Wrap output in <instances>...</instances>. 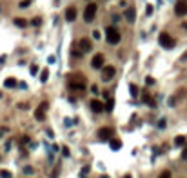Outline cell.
<instances>
[{"instance_id": "cell-1", "label": "cell", "mask_w": 187, "mask_h": 178, "mask_svg": "<svg viewBox=\"0 0 187 178\" xmlns=\"http://www.w3.org/2000/svg\"><path fill=\"white\" fill-rule=\"evenodd\" d=\"M105 38H107V42L111 44V46H114V44L120 42V33H118V29L114 26H109L105 29Z\"/></svg>"}, {"instance_id": "cell-2", "label": "cell", "mask_w": 187, "mask_h": 178, "mask_svg": "<svg viewBox=\"0 0 187 178\" xmlns=\"http://www.w3.org/2000/svg\"><path fill=\"white\" fill-rule=\"evenodd\" d=\"M158 40H160V46H162L164 49H173V47L176 46V40H175L169 33H162Z\"/></svg>"}, {"instance_id": "cell-3", "label": "cell", "mask_w": 187, "mask_h": 178, "mask_svg": "<svg viewBox=\"0 0 187 178\" xmlns=\"http://www.w3.org/2000/svg\"><path fill=\"white\" fill-rule=\"evenodd\" d=\"M96 4H87V7H85V11H84V20L85 22H91L94 18V15H96Z\"/></svg>"}, {"instance_id": "cell-4", "label": "cell", "mask_w": 187, "mask_h": 178, "mask_svg": "<svg viewBox=\"0 0 187 178\" xmlns=\"http://www.w3.org/2000/svg\"><path fill=\"white\" fill-rule=\"evenodd\" d=\"M47 102H42L40 105H38V107H36V111H35V118H36V120H38V122H42V120H44V118H46V111H47Z\"/></svg>"}, {"instance_id": "cell-5", "label": "cell", "mask_w": 187, "mask_h": 178, "mask_svg": "<svg viewBox=\"0 0 187 178\" xmlns=\"http://www.w3.org/2000/svg\"><path fill=\"white\" fill-rule=\"evenodd\" d=\"M67 85H69V89H74V91H84V89H85V84H84L82 78H78V80H73V78H69Z\"/></svg>"}, {"instance_id": "cell-6", "label": "cell", "mask_w": 187, "mask_h": 178, "mask_svg": "<svg viewBox=\"0 0 187 178\" xmlns=\"http://www.w3.org/2000/svg\"><path fill=\"white\" fill-rule=\"evenodd\" d=\"M175 13H176L178 17H185V15H187V2H184V0L176 2V6H175Z\"/></svg>"}, {"instance_id": "cell-7", "label": "cell", "mask_w": 187, "mask_h": 178, "mask_svg": "<svg viewBox=\"0 0 187 178\" xmlns=\"http://www.w3.org/2000/svg\"><path fill=\"white\" fill-rule=\"evenodd\" d=\"M91 65H93L94 69H102V67H104V55H102V53L94 55L93 60H91Z\"/></svg>"}, {"instance_id": "cell-8", "label": "cell", "mask_w": 187, "mask_h": 178, "mask_svg": "<svg viewBox=\"0 0 187 178\" xmlns=\"http://www.w3.org/2000/svg\"><path fill=\"white\" fill-rule=\"evenodd\" d=\"M98 138H100V140H111V138H113V129H111V127H102V129L98 131Z\"/></svg>"}, {"instance_id": "cell-9", "label": "cell", "mask_w": 187, "mask_h": 178, "mask_svg": "<svg viewBox=\"0 0 187 178\" xmlns=\"http://www.w3.org/2000/svg\"><path fill=\"white\" fill-rule=\"evenodd\" d=\"M114 73H116V69H114L113 65H107V67H104V71H102V78H104V82L111 80V78L114 76Z\"/></svg>"}, {"instance_id": "cell-10", "label": "cell", "mask_w": 187, "mask_h": 178, "mask_svg": "<svg viewBox=\"0 0 187 178\" xmlns=\"http://www.w3.org/2000/svg\"><path fill=\"white\" fill-rule=\"evenodd\" d=\"M91 47H93V44L89 42L87 38H82V40L78 42V49H80V53H89L91 51Z\"/></svg>"}, {"instance_id": "cell-11", "label": "cell", "mask_w": 187, "mask_h": 178, "mask_svg": "<svg viewBox=\"0 0 187 178\" xmlns=\"http://www.w3.org/2000/svg\"><path fill=\"white\" fill-rule=\"evenodd\" d=\"M91 109L94 113H102L104 111V102L102 100H91Z\"/></svg>"}, {"instance_id": "cell-12", "label": "cell", "mask_w": 187, "mask_h": 178, "mask_svg": "<svg viewBox=\"0 0 187 178\" xmlns=\"http://www.w3.org/2000/svg\"><path fill=\"white\" fill-rule=\"evenodd\" d=\"M185 89H180V91H178L176 94H173V96H171V100H169V105H175L178 102V98H182V96H185Z\"/></svg>"}, {"instance_id": "cell-13", "label": "cell", "mask_w": 187, "mask_h": 178, "mask_svg": "<svg viewBox=\"0 0 187 178\" xmlns=\"http://www.w3.org/2000/svg\"><path fill=\"white\" fill-rule=\"evenodd\" d=\"M74 18H76V9L74 7H67V11H65V20L74 22Z\"/></svg>"}, {"instance_id": "cell-14", "label": "cell", "mask_w": 187, "mask_h": 178, "mask_svg": "<svg viewBox=\"0 0 187 178\" xmlns=\"http://www.w3.org/2000/svg\"><path fill=\"white\" fill-rule=\"evenodd\" d=\"M136 15H135V7H129V9H125V20L127 22H135Z\"/></svg>"}, {"instance_id": "cell-15", "label": "cell", "mask_w": 187, "mask_h": 178, "mask_svg": "<svg viewBox=\"0 0 187 178\" xmlns=\"http://www.w3.org/2000/svg\"><path fill=\"white\" fill-rule=\"evenodd\" d=\"M109 146H111V149H113V151H118V149L122 147V142H120L118 138H111V144H109Z\"/></svg>"}, {"instance_id": "cell-16", "label": "cell", "mask_w": 187, "mask_h": 178, "mask_svg": "<svg viewBox=\"0 0 187 178\" xmlns=\"http://www.w3.org/2000/svg\"><path fill=\"white\" fill-rule=\"evenodd\" d=\"M142 100H144V104H147V105H151V107H155V102H153V98H151V96H149V94H144V96H142Z\"/></svg>"}, {"instance_id": "cell-17", "label": "cell", "mask_w": 187, "mask_h": 178, "mask_svg": "<svg viewBox=\"0 0 187 178\" xmlns=\"http://www.w3.org/2000/svg\"><path fill=\"white\" fill-rule=\"evenodd\" d=\"M4 85H6V87H17V80H15V78H6V82H4Z\"/></svg>"}, {"instance_id": "cell-18", "label": "cell", "mask_w": 187, "mask_h": 178, "mask_svg": "<svg viewBox=\"0 0 187 178\" xmlns=\"http://www.w3.org/2000/svg\"><path fill=\"white\" fill-rule=\"evenodd\" d=\"M15 26H18V27H26V26H27V20H26V18H15Z\"/></svg>"}, {"instance_id": "cell-19", "label": "cell", "mask_w": 187, "mask_h": 178, "mask_svg": "<svg viewBox=\"0 0 187 178\" xmlns=\"http://www.w3.org/2000/svg\"><path fill=\"white\" fill-rule=\"evenodd\" d=\"M175 144H176V146H184V144H185V136H176V138H175Z\"/></svg>"}, {"instance_id": "cell-20", "label": "cell", "mask_w": 187, "mask_h": 178, "mask_svg": "<svg viewBox=\"0 0 187 178\" xmlns=\"http://www.w3.org/2000/svg\"><path fill=\"white\" fill-rule=\"evenodd\" d=\"M0 178H13V176H11V173L7 169H2V171H0Z\"/></svg>"}, {"instance_id": "cell-21", "label": "cell", "mask_w": 187, "mask_h": 178, "mask_svg": "<svg viewBox=\"0 0 187 178\" xmlns=\"http://www.w3.org/2000/svg\"><path fill=\"white\" fill-rule=\"evenodd\" d=\"M129 93L133 94V96H138V87H136L135 84H131V87H129Z\"/></svg>"}, {"instance_id": "cell-22", "label": "cell", "mask_w": 187, "mask_h": 178, "mask_svg": "<svg viewBox=\"0 0 187 178\" xmlns=\"http://www.w3.org/2000/svg\"><path fill=\"white\" fill-rule=\"evenodd\" d=\"M113 105H114L113 98H107V105H105V109H107V111H111V109H113Z\"/></svg>"}, {"instance_id": "cell-23", "label": "cell", "mask_w": 187, "mask_h": 178, "mask_svg": "<svg viewBox=\"0 0 187 178\" xmlns=\"http://www.w3.org/2000/svg\"><path fill=\"white\" fill-rule=\"evenodd\" d=\"M47 78H49V71H47V69H46V71H44V73H42L40 80H42V82H46V80H47Z\"/></svg>"}, {"instance_id": "cell-24", "label": "cell", "mask_w": 187, "mask_h": 178, "mask_svg": "<svg viewBox=\"0 0 187 178\" xmlns=\"http://www.w3.org/2000/svg\"><path fill=\"white\" fill-rule=\"evenodd\" d=\"M158 178H171V173H169V171H164V173H162Z\"/></svg>"}, {"instance_id": "cell-25", "label": "cell", "mask_w": 187, "mask_h": 178, "mask_svg": "<svg viewBox=\"0 0 187 178\" xmlns=\"http://www.w3.org/2000/svg\"><path fill=\"white\" fill-rule=\"evenodd\" d=\"M146 13H147V15H153V6H151V4L146 6Z\"/></svg>"}, {"instance_id": "cell-26", "label": "cell", "mask_w": 187, "mask_h": 178, "mask_svg": "<svg viewBox=\"0 0 187 178\" xmlns=\"http://www.w3.org/2000/svg\"><path fill=\"white\" fill-rule=\"evenodd\" d=\"M38 73V67L36 65H31V75H36Z\"/></svg>"}, {"instance_id": "cell-27", "label": "cell", "mask_w": 187, "mask_h": 178, "mask_svg": "<svg viewBox=\"0 0 187 178\" xmlns=\"http://www.w3.org/2000/svg\"><path fill=\"white\" fill-rule=\"evenodd\" d=\"M24 173H26V175H33V167H26L24 169Z\"/></svg>"}, {"instance_id": "cell-28", "label": "cell", "mask_w": 187, "mask_h": 178, "mask_svg": "<svg viewBox=\"0 0 187 178\" xmlns=\"http://www.w3.org/2000/svg\"><path fill=\"white\" fill-rule=\"evenodd\" d=\"M29 2H31V0H24V2H20V7H26V6H29Z\"/></svg>"}, {"instance_id": "cell-29", "label": "cell", "mask_w": 187, "mask_h": 178, "mask_svg": "<svg viewBox=\"0 0 187 178\" xmlns=\"http://www.w3.org/2000/svg\"><path fill=\"white\" fill-rule=\"evenodd\" d=\"M182 158H184V160H187V146L184 147V153H182Z\"/></svg>"}, {"instance_id": "cell-30", "label": "cell", "mask_w": 187, "mask_h": 178, "mask_svg": "<svg viewBox=\"0 0 187 178\" xmlns=\"http://www.w3.org/2000/svg\"><path fill=\"white\" fill-rule=\"evenodd\" d=\"M146 82H147V84H155V78H151V76H147V78H146Z\"/></svg>"}, {"instance_id": "cell-31", "label": "cell", "mask_w": 187, "mask_h": 178, "mask_svg": "<svg viewBox=\"0 0 187 178\" xmlns=\"http://www.w3.org/2000/svg\"><path fill=\"white\" fill-rule=\"evenodd\" d=\"M40 18H35V20H33V26H40Z\"/></svg>"}, {"instance_id": "cell-32", "label": "cell", "mask_w": 187, "mask_h": 178, "mask_svg": "<svg viewBox=\"0 0 187 178\" xmlns=\"http://www.w3.org/2000/svg\"><path fill=\"white\" fill-rule=\"evenodd\" d=\"M62 153H64V156H67V155H69V149H67V147H64Z\"/></svg>"}, {"instance_id": "cell-33", "label": "cell", "mask_w": 187, "mask_h": 178, "mask_svg": "<svg viewBox=\"0 0 187 178\" xmlns=\"http://www.w3.org/2000/svg\"><path fill=\"white\" fill-rule=\"evenodd\" d=\"M158 127H165V120H160L158 122Z\"/></svg>"}, {"instance_id": "cell-34", "label": "cell", "mask_w": 187, "mask_h": 178, "mask_svg": "<svg viewBox=\"0 0 187 178\" xmlns=\"http://www.w3.org/2000/svg\"><path fill=\"white\" fill-rule=\"evenodd\" d=\"M4 133H6V127H0V138L4 136Z\"/></svg>"}, {"instance_id": "cell-35", "label": "cell", "mask_w": 187, "mask_h": 178, "mask_svg": "<svg viewBox=\"0 0 187 178\" xmlns=\"http://www.w3.org/2000/svg\"><path fill=\"white\" fill-rule=\"evenodd\" d=\"M182 60H187V51L184 53V56H182Z\"/></svg>"}, {"instance_id": "cell-36", "label": "cell", "mask_w": 187, "mask_h": 178, "mask_svg": "<svg viewBox=\"0 0 187 178\" xmlns=\"http://www.w3.org/2000/svg\"><path fill=\"white\" fill-rule=\"evenodd\" d=\"M124 178H131V175H125V176Z\"/></svg>"}, {"instance_id": "cell-37", "label": "cell", "mask_w": 187, "mask_h": 178, "mask_svg": "<svg viewBox=\"0 0 187 178\" xmlns=\"http://www.w3.org/2000/svg\"><path fill=\"white\" fill-rule=\"evenodd\" d=\"M184 2H187V0H184Z\"/></svg>"}]
</instances>
